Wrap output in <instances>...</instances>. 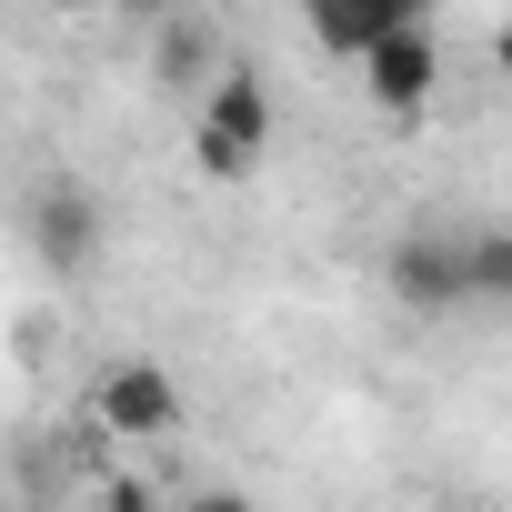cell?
Instances as JSON below:
<instances>
[{"mask_svg": "<svg viewBox=\"0 0 512 512\" xmlns=\"http://www.w3.org/2000/svg\"><path fill=\"white\" fill-rule=\"evenodd\" d=\"M262 151H272V81L251 71V61H231V71L201 91L191 161H201V181H251V171H262Z\"/></svg>", "mask_w": 512, "mask_h": 512, "instance_id": "6da1fadb", "label": "cell"}, {"mask_svg": "<svg viewBox=\"0 0 512 512\" xmlns=\"http://www.w3.org/2000/svg\"><path fill=\"white\" fill-rule=\"evenodd\" d=\"M382 282H392V302H402L412 322L472 312V231H452V221L402 231V241H392V262H382Z\"/></svg>", "mask_w": 512, "mask_h": 512, "instance_id": "7a4b0ae2", "label": "cell"}, {"mask_svg": "<svg viewBox=\"0 0 512 512\" xmlns=\"http://www.w3.org/2000/svg\"><path fill=\"white\" fill-rule=\"evenodd\" d=\"M362 91H372V111H392V121H412L432 91H442V41L422 31V21H402V31H382L372 51H362Z\"/></svg>", "mask_w": 512, "mask_h": 512, "instance_id": "3957f363", "label": "cell"}, {"mask_svg": "<svg viewBox=\"0 0 512 512\" xmlns=\"http://www.w3.org/2000/svg\"><path fill=\"white\" fill-rule=\"evenodd\" d=\"M91 412H101V432H121V442H171V432H181V382H171L161 362H111L101 392H91Z\"/></svg>", "mask_w": 512, "mask_h": 512, "instance_id": "277c9868", "label": "cell"}, {"mask_svg": "<svg viewBox=\"0 0 512 512\" xmlns=\"http://www.w3.org/2000/svg\"><path fill=\"white\" fill-rule=\"evenodd\" d=\"M31 262H41L51 282H81V272L101 262V201H91L81 181H51V191L31 201Z\"/></svg>", "mask_w": 512, "mask_h": 512, "instance_id": "5b68a950", "label": "cell"}, {"mask_svg": "<svg viewBox=\"0 0 512 512\" xmlns=\"http://www.w3.org/2000/svg\"><path fill=\"white\" fill-rule=\"evenodd\" d=\"M402 21H422V0H302V31L332 51V61H362L382 31H402Z\"/></svg>", "mask_w": 512, "mask_h": 512, "instance_id": "8992f818", "label": "cell"}, {"mask_svg": "<svg viewBox=\"0 0 512 512\" xmlns=\"http://www.w3.org/2000/svg\"><path fill=\"white\" fill-rule=\"evenodd\" d=\"M472 312H512V221H472Z\"/></svg>", "mask_w": 512, "mask_h": 512, "instance_id": "52a82bcc", "label": "cell"}, {"mask_svg": "<svg viewBox=\"0 0 512 512\" xmlns=\"http://www.w3.org/2000/svg\"><path fill=\"white\" fill-rule=\"evenodd\" d=\"M151 71H161V81H181V91H191V81H201V71H211V41H201V31H191V21H161V61H151Z\"/></svg>", "mask_w": 512, "mask_h": 512, "instance_id": "ba28073f", "label": "cell"}, {"mask_svg": "<svg viewBox=\"0 0 512 512\" xmlns=\"http://www.w3.org/2000/svg\"><path fill=\"white\" fill-rule=\"evenodd\" d=\"M101 512H161V502H151V482H111V492H101Z\"/></svg>", "mask_w": 512, "mask_h": 512, "instance_id": "9c48e42d", "label": "cell"}, {"mask_svg": "<svg viewBox=\"0 0 512 512\" xmlns=\"http://www.w3.org/2000/svg\"><path fill=\"white\" fill-rule=\"evenodd\" d=\"M191 512H262V502H251V492H201Z\"/></svg>", "mask_w": 512, "mask_h": 512, "instance_id": "30bf717a", "label": "cell"}, {"mask_svg": "<svg viewBox=\"0 0 512 512\" xmlns=\"http://www.w3.org/2000/svg\"><path fill=\"white\" fill-rule=\"evenodd\" d=\"M492 71H502V91H512V21L492 31Z\"/></svg>", "mask_w": 512, "mask_h": 512, "instance_id": "8fae6325", "label": "cell"}, {"mask_svg": "<svg viewBox=\"0 0 512 512\" xmlns=\"http://www.w3.org/2000/svg\"><path fill=\"white\" fill-rule=\"evenodd\" d=\"M171 11V0H121V21H161Z\"/></svg>", "mask_w": 512, "mask_h": 512, "instance_id": "7c38bea8", "label": "cell"}, {"mask_svg": "<svg viewBox=\"0 0 512 512\" xmlns=\"http://www.w3.org/2000/svg\"><path fill=\"white\" fill-rule=\"evenodd\" d=\"M61 11H121V0H61Z\"/></svg>", "mask_w": 512, "mask_h": 512, "instance_id": "4fadbf2b", "label": "cell"}]
</instances>
